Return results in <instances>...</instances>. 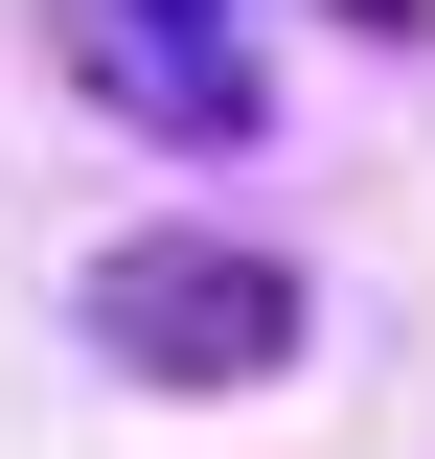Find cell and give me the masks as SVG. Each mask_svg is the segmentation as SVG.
Segmentation results:
<instances>
[{"mask_svg":"<svg viewBox=\"0 0 435 459\" xmlns=\"http://www.w3.org/2000/svg\"><path fill=\"white\" fill-rule=\"evenodd\" d=\"M69 322H92V368H138V391H275V368L321 344V299H298V253H252V230H115L92 276H69Z\"/></svg>","mask_w":435,"mask_h":459,"instance_id":"6da1fadb","label":"cell"},{"mask_svg":"<svg viewBox=\"0 0 435 459\" xmlns=\"http://www.w3.org/2000/svg\"><path fill=\"white\" fill-rule=\"evenodd\" d=\"M92 69H115L138 138H252V115H275V92H252V23H115Z\"/></svg>","mask_w":435,"mask_h":459,"instance_id":"7a4b0ae2","label":"cell"}]
</instances>
